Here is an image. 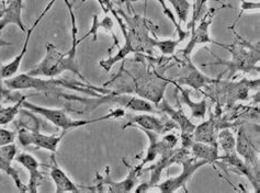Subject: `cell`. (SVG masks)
Instances as JSON below:
<instances>
[{
	"label": "cell",
	"instance_id": "obj_7",
	"mask_svg": "<svg viewBox=\"0 0 260 193\" xmlns=\"http://www.w3.org/2000/svg\"><path fill=\"white\" fill-rule=\"evenodd\" d=\"M122 162L128 169V174L124 180L113 181V179L110 176V167L107 166L104 175H99V172L95 174V184L90 187V191L112 193H123L133 191L136 185H138L141 170L138 168V166H131L124 158H123Z\"/></svg>",
	"mask_w": 260,
	"mask_h": 193
},
{
	"label": "cell",
	"instance_id": "obj_38",
	"mask_svg": "<svg viewBox=\"0 0 260 193\" xmlns=\"http://www.w3.org/2000/svg\"><path fill=\"white\" fill-rule=\"evenodd\" d=\"M4 2L6 3V6H7V5H8V4L11 2V0H4Z\"/></svg>",
	"mask_w": 260,
	"mask_h": 193
},
{
	"label": "cell",
	"instance_id": "obj_13",
	"mask_svg": "<svg viewBox=\"0 0 260 193\" xmlns=\"http://www.w3.org/2000/svg\"><path fill=\"white\" fill-rule=\"evenodd\" d=\"M181 65L182 67H181L179 77L177 79V82L170 80V84L188 86L190 88H193L194 90H200L201 88L208 87L211 85H215L221 80V77L214 79L202 74V72H200L192 64V61L190 59V56H184V55H182Z\"/></svg>",
	"mask_w": 260,
	"mask_h": 193
},
{
	"label": "cell",
	"instance_id": "obj_17",
	"mask_svg": "<svg viewBox=\"0 0 260 193\" xmlns=\"http://www.w3.org/2000/svg\"><path fill=\"white\" fill-rule=\"evenodd\" d=\"M15 162L21 165L29 172V181L28 184H26V192L37 193L39 188L45 180V174L41 170V167H43V165L40 164L37 158L29 153L17 154Z\"/></svg>",
	"mask_w": 260,
	"mask_h": 193
},
{
	"label": "cell",
	"instance_id": "obj_24",
	"mask_svg": "<svg viewBox=\"0 0 260 193\" xmlns=\"http://www.w3.org/2000/svg\"><path fill=\"white\" fill-rule=\"evenodd\" d=\"M181 92V98L184 105H187L191 110V115L194 119H204L205 114L208 111V103L205 100H201L199 102H193L190 98V93L187 89H183L182 87L176 85Z\"/></svg>",
	"mask_w": 260,
	"mask_h": 193
},
{
	"label": "cell",
	"instance_id": "obj_23",
	"mask_svg": "<svg viewBox=\"0 0 260 193\" xmlns=\"http://www.w3.org/2000/svg\"><path fill=\"white\" fill-rule=\"evenodd\" d=\"M220 128L218 123L213 118H211L209 121L200 124L199 126H196L192 135L193 141L217 146V134Z\"/></svg>",
	"mask_w": 260,
	"mask_h": 193
},
{
	"label": "cell",
	"instance_id": "obj_22",
	"mask_svg": "<svg viewBox=\"0 0 260 193\" xmlns=\"http://www.w3.org/2000/svg\"><path fill=\"white\" fill-rule=\"evenodd\" d=\"M190 154L197 159L207 160L214 168L220 162V150L215 145L193 141L190 146Z\"/></svg>",
	"mask_w": 260,
	"mask_h": 193
},
{
	"label": "cell",
	"instance_id": "obj_32",
	"mask_svg": "<svg viewBox=\"0 0 260 193\" xmlns=\"http://www.w3.org/2000/svg\"><path fill=\"white\" fill-rule=\"evenodd\" d=\"M99 29H100V26H99V17L97 15H93V17H92V24H91L90 30H89L85 34L84 38L87 39L89 37H92V41H93V42H95V41L98 40V31H99Z\"/></svg>",
	"mask_w": 260,
	"mask_h": 193
},
{
	"label": "cell",
	"instance_id": "obj_14",
	"mask_svg": "<svg viewBox=\"0 0 260 193\" xmlns=\"http://www.w3.org/2000/svg\"><path fill=\"white\" fill-rule=\"evenodd\" d=\"M56 0H50V3L46 5V7L44 8V10L40 13V16L36 19V21L33 22V24L26 29L25 32V40H24V43L23 46L21 48V51L17 55V56L13 58L11 61H9L8 64H0V75H2V77L4 79H8L13 77V76L17 75L18 72L20 71V67H21V63L22 60L25 56L26 52H28V47H29V43H30V40L32 34L34 32V30L37 29V26L39 25V23L42 21V19L47 15V13L50 12V10L53 8V6L55 5Z\"/></svg>",
	"mask_w": 260,
	"mask_h": 193
},
{
	"label": "cell",
	"instance_id": "obj_6",
	"mask_svg": "<svg viewBox=\"0 0 260 193\" xmlns=\"http://www.w3.org/2000/svg\"><path fill=\"white\" fill-rule=\"evenodd\" d=\"M131 86L123 87L119 90H112L118 93H128L138 95L140 98L148 100L156 106L162 98H165V91L170 80L160 77L159 75L149 72L139 74L132 78Z\"/></svg>",
	"mask_w": 260,
	"mask_h": 193
},
{
	"label": "cell",
	"instance_id": "obj_10",
	"mask_svg": "<svg viewBox=\"0 0 260 193\" xmlns=\"http://www.w3.org/2000/svg\"><path fill=\"white\" fill-rule=\"evenodd\" d=\"M180 165L182 167V170L179 175L176 177L168 178L161 183L155 184L154 188H156L162 193H173L181 188L186 189V185L191 179V177H192L200 168L205 166V165H209V163L207 160L197 159V158H193L192 156H189Z\"/></svg>",
	"mask_w": 260,
	"mask_h": 193
},
{
	"label": "cell",
	"instance_id": "obj_35",
	"mask_svg": "<svg viewBox=\"0 0 260 193\" xmlns=\"http://www.w3.org/2000/svg\"><path fill=\"white\" fill-rule=\"evenodd\" d=\"M5 9H6V3L2 2V3H0V19H2L3 16H4Z\"/></svg>",
	"mask_w": 260,
	"mask_h": 193
},
{
	"label": "cell",
	"instance_id": "obj_3",
	"mask_svg": "<svg viewBox=\"0 0 260 193\" xmlns=\"http://www.w3.org/2000/svg\"><path fill=\"white\" fill-rule=\"evenodd\" d=\"M232 31L235 36V42L233 44L220 43V45H218L223 47L224 50L229 51L232 55V58L230 60H225L212 53V55L216 58V61L204 63L202 66H225L228 68V72H230L228 79H231L237 73H259V42L256 44L250 43L249 41L239 36L235 29H233Z\"/></svg>",
	"mask_w": 260,
	"mask_h": 193
},
{
	"label": "cell",
	"instance_id": "obj_37",
	"mask_svg": "<svg viewBox=\"0 0 260 193\" xmlns=\"http://www.w3.org/2000/svg\"><path fill=\"white\" fill-rule=\"evenodd\" d=\"M138 2H140V0H129V3H131V4H134V3H138Z\"/></svg>",
	"mask_w": 260,
	"mask_h": 193
},
{
	"label": "cell",
	"instance_id": "obj_21",
	"mask_svg": "<svg viewBox=\"0 0 260 193\" xmlns=\"http://www.w3.org/2000/svg\"><path fill=\"white\" fill-rule=\"evenodd\" d=\"M24 0H11L6 6L5 13L0 19V36L9 24H16L22 32H26V26L22 21V9Z\"/></svg>",
	"mask_w": 260,
	"mask_h": 193
},
{
	"label": "cell",
	"instance_id": "obj_1",
	"mask_svg": "<svg viewBox=\"0 0 260 193\" xmlns=\"http://www.w3.org/2000/svg\"><path fill=\"white\" fill-rule=\"evenodd\" d=\"M64 3L67 7L68 12L71 16V24H72V46L66 52H59L57 47L52 44H46L45 55L40 63L34 66L33 68L28 72L29 75L36 76V77H42V78H55L57 76L61 75L65 72H71L75 76L80 79L83 82H89L85 78V76L81 73L79 64L77 61V53H78V45L85 41L86 39L78 38V26H77V20L76 15L74 12L73 4L71 0H64Z\"/></svg>",
	"mask_w": 260,
	"mask_h": 193
},
{
	"label": "cell",
	"instance_id": "obj_20",
	"mask_svg": "<svg viewBox=\"0 0 260 193\" xmlns=\"http://www.w3.org/2000/svg\"><path fill=\"white\" fill-rule=\"evenodd\" d=\"M259 80L243 79L238 82H226L223 86L224 93L228 99V103H234L238 100H247L251 89H258Z\"/></svg>",
	"mask_w": 260,
	"mask_h": 193
},
{
	"label": "cell",
	"instance_id": "obj_30",
	"mask_svg": "<svg viewBox=\"0 0 260 193\" xmlns=\"http://www.w3.org/2000/svg\"><path fill=\"white\" fill-rule=\"evenodd\" d=\"M241 2V12H239V15L237 16L235 22L233 23L232 26H230L229 29L230 30H233L235 29L236 24L238 23L239 20L242 19V17L245 15L246 12H249V11H255V10H259V7H260V3L258 2V0H239Z\"/></svg>",
	"mask_w": 260,
	"mask_h": 193
},
{
	"label": "cell",
	"instance_id": "obj_31",
	"mask_svg": "<svg viewBox=\"0 0 260 193\" xmlns=\"http://www.w3.org/2000/svg\"><path fill=\"white\" fill-rule=\"evenodd\" d=\"M17 139V132L0 127V146L15 143Z\"/></svg>",
	"mask_w": 260,
	"mask_h": 193
},
{
	"label": "cell",
	"instance_id": "obj_34",
	"mask_svg": "<svg viewBox=\"0 0 260 193\" xmlns=\"http://www.w3.org/2000/svg\"><path fill=\"white\" fill-rule=\"evenodd\" d=\"M121 2L125 4V6H126V8H127V11H128L129 15H132V13H131V10H132V12H133V13H135V12H134V10H133L132 4L129 3V0H121Z\"/></svg>",
	"mask_w": 260,
	"mask_h": 193
},
{
	"label": "cell",
	"instance_id": "obj_26",
	"mask_svg": "<svg viewBox=\"0 0 260 193\" xmlns=\"http://www.w3.org/2000/svg\"><path fill=\"white\" fill-rule=\"evenodd\" d=\"M236 139L232 131L226 127L221 130L217 134V147L223 150V155L234 153L235 150Z\"/></svg>",
	"mask_w": 260,
	"mask_h": 193
},
{
	"label": "cell",
	"instance_id": "obj_15",
	"mask_svg": "<svg viewBox=\"0 0 260 193\" xmlns=\"http://www.w3.org/2000/svg\"><path fill=\"white\" fill-rule=\"evenodd\" d=\"M128 127H135L141 131H150V132L162 135L167 132H172L173 130L177 128V125L173 121L165 122L153 115V113H145L134 115L131 120H128L121 126L123 130Z\"/></svg>",
	"mask_w": 260,
	"mask_h": 193
},
{
	"label": "cell",
	"instance_id": "obj_2",
	"mask_svg": "<svg viewBox=\"0 0 260 193\" xmlns=\"http://www.w3.org/2000/svg\"><path fill=\"white\" fill-rule=\"evenodd\" d=\"M5 85L8 87L10 90H29V89H34L36 91L44 92V93H52L57 95L61 92V88L73 89V90L80 91L87 93L88 95L98 96L100 94H106L111 92L110 89L99 88L92 86L91 84L87 82H71L65 79H42V77H36L31 76L28 73L17 74L11 78L4 79Z\"/></svg>",
	"mask_w": 260,
	"mask_h": 193
},
{
	"label": "cell",
	"instance_id": "obj_11",
	"mask_svg": "<svg viewBox=\"0 0 260 193\" xmlns=\"http://www.w3.org/2000/svg\"><path fill=\"white\" fill-rule=\"evenodd\" d=\"M158 113H164L166 114L170 121H173L176 125L177 128L180 130L181 132V140H182V146L189 148L191 144L193 142V132L196 125L189 120L188 116L184 114L183 110L179 108H174L173 106L169 105V102L162 98L159 103H157L155 106Z\"/></svg>",
	"mask_w": 260,
	"mask_h": 193
},
{
	"label": "cell",
	"instance_id": "obj_28",
	"mask_svg": "<svg viewBox=\"0 0 260 193\" xmlns=\"http://www.w3.org/2000/svg\"><path fill=\"white\" fill-rule=\"evenodd\" d=\"M23 94H20L19 92L17 93L15 90H10V89L5 85L4 78L0 75V107L4 102H17L20 98H21Z\"/></svg>",
	"mask_w": 260,
	"mask_h": 193
},
{
	"label": "cell",
	"instance_id": "obj_27",
	"mask_svg": "<svg viewBox=\"0 0 260 193\" xmlns=\"http://www.w3.org/2000/svg\"><path fill=\"white\" fill-rule=\"evenodd\" d=\"M165 2L173 6L178 18V22L183 23L188 21L189 11L192 7L189 0H165Z\"/></svg>",
	"mask_w": 260,
	"mask_h": 193
},
{
	"label": "cell",
	"instance_id": "obj_16",
	"mask_svg": "<svg viewBox=\"0 0 260 193\" xmlns=\"http://www.w3.org/2000/svg\"><path fill=\"white\" fill-rule=\"evenodd\" d=\"M235 150L245 164L259 176V150L249 139L244 126H239L237 130Z\"/></svg>",
	"mask_w": 260,
	"mask_h": 193
},
{
	"label": "cell",
	"instance_id": "obj_12",
	"mask_svg": "<svg viewBox=\"0 0 260 193\" xmlns=\"http://www.w3.org/2000/svg\"><path fill=\"white\" fill-rule=\"evenodd\" d=\"M142 132L147 136L149 145L144 158H143L142 162L138 165V168L141 171L147 164L155 162L162 153L176 148L178 142H179V137L170 132L165 133L162 136L155 132H150V131H142Z\"/></svg>",
	"mask_w": 260,
	"mask_h": 193
},
{
	"label": "cell",
	"instance_id": "obj_4",
	"mask_svg": "<svg viewBox=\"0 0 260 193\" xmlns=\"http://www.w3.org/2000/svg\"><path fill=\"white\" fill-rule=\"evenodd\" d=\"M57 96H61L66 100L75 101L81 103L85 107L84 111L78 113H89L93 111L95 108H98L102 105H111V106H119L122 109H128L131 111L139 112V113H158L154 103L143 98H140L138 95L128 94V93H118L111 90V92L106 94H100L97 98H83V96H77L73 94H67L60 92Z\"/></svg>",
	"mask_w": 260,
	"mask_h": 193
},
{
	"label": "cell",
	"instance_id": "obj_29",
	"mask_svg": "<svg viewBox=\"0 0 260 193\" xmlns=\"http://www.w3.org/2000/svg\"><path fill=\"white\" fill-rule=\"evenodd\" d=\"M181 43L179 39L177 40H157L155 47L158 50L162 55H173L176 52L177 46Z\"/></svg>",
	"mask_w": 260,
	"mask_h": 193
},
{
	"label": "cell",
	"instance_id": "obj_9",
	"mask_svg": "<svg viewBox=\"0 0 260 193\" xmlns=\"http://www.w3.org/2000/svg\"><path fill=\"white\" fill-rule=\"evenodd\" d=\"M66 134L63 131L60 134H44L41 131L17 128V139L22 147L45 149L54 154L57 153L59 144Z\"/></svg>",
	"mask_w": 260,
	"mask_h": 193
},
{
	"label": "cell",
	"instance_id": "obj_8",
	"mask_svg": "<svg viewBox=\"0 0 260 193\" xmlns=\"http://www.w3.org/2000/svg\"><path fill=\"white\" fill-rule=\"evenodd\" d=\"M228 7H231L230 5H222L220 7H216V8H210L208 11L204 12V15L202 18L199 20L194 26V29L190 32L191 39L188 42L187 46L183 48V50L180 51V53L184 56H190L192 54L193 50L199 45H205V44H215V45H220V42L213 40L210 36V26L213 22V18L215 17L216 13L218 11H221L224 8H228Z\"/></svg>",
	"mask_w": 260,
	"mask_h": 193
},
{
	"label": "cell",
	"instance_id": "obj_33",
	"mask_svg": "<svg viewBox=\"0 0 260 193\" xmlns=\"http://www.w3.org/2000/svg\"><path fill=\"white\" fill-rule=\"evenodd\" d=\"M81 2L86 3L87 0H81ZM97 2L99 3L102 11H104V12L106 13V15H107V13L109 12V9H110V7L112 6V2H111V0H97Z\"/></svg>",
	"mask_w": 260,
	"mask_h": 193
},
{
	"label": "cell",
	"instance_id": "obj_36",
	"mask_svg": "<svg viewBox=\"0 0 260 193\" xmlns=\"http://www.w3.org/2000/svg\"><path fill=\"white\" fill-rule=\"evenodd\" d=\"M10 45H11V43H10V42H7V41L0 39V47H4V46H10Z\"/></svg>",
	"mask_w": 260,
	"mask_h": 193
},
{
	"label": "cell",
	"instance_id": "obj_5",
	"mask_svg": "<svg viewBox=\"0 0 260 193\" xmlns=\"http://www.w3.org/2000/svg\"><path fill=\"white\" fill-rule=\"evenodd\" d=\"M22 108L28 109L30 111H32L33 113L39 114L41 116L49 121L53 125L57 126L58 128H60L63 132H68L71 130H75V128H79L83 127L86 125H89V124L92 123H98V122H104V121H109V120H116L123 118L125 114L124 109L122 108H116L114 110H112L111 112H109L108 114L98 116V118L94 119H84V120H75L73 118H71L68 113L66 112V110L63 109H52V108H46V107H42L39 105H34V103H31L26 99Z\"/></svg>",
	"mask_w": 260,
	"mask_h": 193
},
{
	"label": "cell",
	"instance_id": "obj_25",
	"mask_svg": "<svg viewBox=\"0 0 260 193\" xmlns=\"http://www.w3.org/2000/svg\"><path fill=\"white\" fill-rule=\"evenodd\" d=\"M28 99L26 95H22L17 102L13 103L12 106L8 107H0V125H7L17 119V116L22 108L23 102Z\"/></svg>",
	"mask_w": 260,
	"mask_h": 193
},
{
	"label": "cell",
	"instance_id": "obj_19",
	"mask_svg": "<svg viewBox=\"0 0 260 193\" xmlns=\"http://www.w3.org/2000/svg\"><path fill=\"white\" fill-rule=\"evenodd\" d=\"M50 168V177L52 181L55 184V192L63 193V192H80V190H88L89 187L86 185H78L75 183L72 179L67 176L66 172L60 168L58 165L55 154L51 153V163L47 165Z\"/></svg>",
	"mask_w": 260,
	"mask_h": 193
},
{
	"label": "cell",
	"instance_id": "obj_18",
	"mask_svg": "<svg viewBox=\"0 0 260 193\" xmlns=\"http://www.w3.org/2000/svg\"><path fill=\"white\" fill-rule=\"evenodd\" d=\"M18 154V147L15 143L0 146V171L8 175L12 181L15 182L16 188L20 192H26V184L23 183L21 178L19 176L18 170L12 167V163Z\"/></svg>",
	"mask_w": 260,
	"mask_h": 193
}]
</instances>
